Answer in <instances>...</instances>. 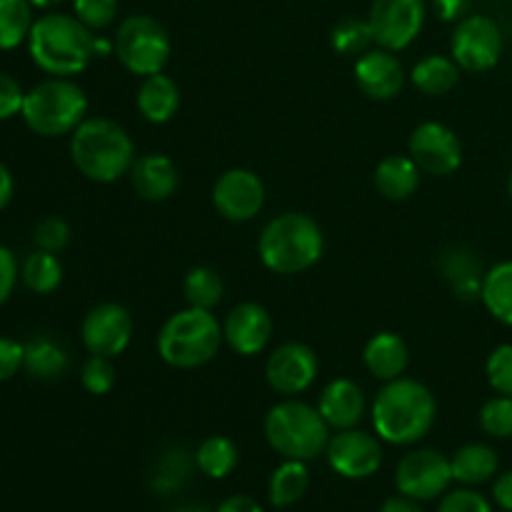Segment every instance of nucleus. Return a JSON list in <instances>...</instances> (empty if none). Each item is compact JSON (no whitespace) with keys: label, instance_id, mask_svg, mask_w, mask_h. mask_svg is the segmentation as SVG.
Returning <instances> with one entry per match:
<instances>
[{"label":"nucleus","instance_id":"9b49d317","mask_svg":"<svg viewBox=\"0 0 512 512\" xmlns=\"http://www.w3.org/2000/svg\"><path fill=\"white\" fill-rule=\"evenodd\" d=\"M450 483H453L450 458L430 448L410 450L408 455H403L398 470H395L398 493L408 495V498L418 500V503H428V500L445 495Z\"/></svg>","mask_w":512,"mask_h":512},{"label":"nucleus","instance_id":"7c9ffc66","mask_svg":"<svg viewBox=\"0 0 512 512\" xmlns=\"http://www.w3.org/2000/svg\"><path fill=\"white\" fill-rule=\"evenodd\" d=\"M223 293V278H220L218 270L208 268V265H195L183 280V295L190 308L213 310L223 300Z\"/></svg>","mask_w":512,"mask_h":512},{"label":"nucleus","instance_id":"f3484780","mask_svg":"<svg viewBox=\"0 0 512 512\" xmlns=\"http://www.w3.org/2000/svg\"><path fill=\"white\" fill-rule=\"evenodd\" d=\"M273 318L260 303H240L225 315L223 320V340L230 345V350L243 358L263 353L273 338Z\"/></svg>","mask_w":512,"mask_h":512},{"label":"nucleus","instance_id":"ddd939ff","mask_svg":"<svg viewBox=\"0 0 512 512\" xmlns=\"http://www.w3.org/2000/svg\"><path fill=\"white\" fill-rule=\"evenodd\" d=\"M133 315L120 303H100L88 310L80 325L83 345L90 355L118 358L133 340Z\"/></svg>","mask_w":512,"mask_h":512},{"label":"nucleus","instance_id":"3c124183","mask_svg":"<svg viewBox=\"0 0 512 512\" xmlns=\"http://www.w3.org/2000/svg\"><path fill=\"white\" fill-rule=\"evenodd\" d=\"M180 512H205V510H198V508H185V510H180Z\"/></svg>","mask_w":512,"mask_h":512},{"label":"nucleus","instance_id":"f257e3e1","mask_svg":"<svg viewBox=\"0 0 512 512\" xmlns=\"http://www.w3.org/2000/svg\"><path fill=\"white\" fill-rule=\"evenodd\" d=\"M373 428L383 443L415 445L433 430L438 403L433 390L413 378H398L383 385L370 408Z\"/></svg>","mask_w":512,"mask_h":512},{"label":"nucleus","instance_id":"39448f33","mask_svg":"<svg viewBox=\"0 0 512 512\" xmlns=\"http://www.w3.org/2000/svg\"><path fill=\"white\" fill-rule=\"evenodd\" d=\"M223 345V325L213 310L183 308L170 315L158 333V355L178 370L203 368Z\"/></svg>","mask_w":512,"mask_h":512},{"label":"nucleus","instance_id":"e433bc0d","mask_svg":"<svg viewBox=\"0 0 512 512\" xmlns=\"http://www.w3.org/2000/svg\"><path fill=\"white\" fill-rule=\"evenodd\" d=\"M73 15L90 30H105L118 18V0H73Z\"/></svg>","mask_w":512,"mask_h":512},{"label":"nucleus","instance_id":"bb28decb","mask_svg":"<svg viewBox=\"0 0 512 512\" xmlns=\"http://www.w3.org/2000/svg\"><path fill=\"white\" fill-rule=\"evenodd\" d=\"M310 488V470L303 460H283L268 480V500L273 508H290Z\"/></svg>","mask_w":512,"mask_h":512},{"label":"nucleus","instance_id":"a211bd4d","mask_svg":"<svg viewBox=\"0 0 512 512\" xmlns=\"http://www.w3.org/2000/svg\"><path fill=\"white\" fill-rule=\"evenodd\" d=\"M355 83L370 100H393L400 95L408 73L393 50L370 48L360 58H355Z\"/></svg>","mask_w":512,"mask_h":512},{"label":"nucleus","instance_id":"37998d69","mask_svg":"<svg viewBox=\"0 0 512 512\" xmlns=\"http://www.w3.org/2000/svg\"><path fill=\"white\" fill-rule=\"evenodd\" d=\"M493 500L500 510L512 512V470L498 475V480L493 483Z\"/></svg>","mask_w":512,"mask_h":512},{"label":"nucleus","instance_id":"09e8293b","mask_svg":"<svg viewBox=\"0 0 512 512\" xmlns=\"http://www.w3.org/2000/svg\"><path fill=\"white\" fill-rule=\"evenodd\" d=\"M33 3V8H53V5L63 3V0H30Z\"/></svg>","mask_w":512,"mask_h":512},{"label":"nucleus","instance_id":"423d86ee","mask_svg":"<svg viewBox=\"0 0 512 512\" xmlns=\"http://www.w3.org/2000/svg\"><path fill=\"white\" fill-rule=\"evenodd\" d=\"M265 440L285 460H308L325 453L330 440V425L318 408L303 400H280L265 415Z\"/></svg>","mask_w":512,"mask_h":512},{"label":"nucleus","instance_id":"f8f14e48","mask_svg":"<svg viewBox=\"0 0 512 512\" xmlns=\"http://www.w3.org/2000/svg\"><path fill=\"white\" fill-rule=\"evenodd\" d=\"M408 155L423 173L445 178L463 165V143L453 128L428 120L410 133Z\"/></svg>","mask_w":512,"mask_h":512},{"label":"nucleus","instance_id":"a19ab883","mask_svg":"<svg viewBox=\"0 0 512 512\" xmlns=\"http://www.w3.org/2000/svg\"><path fill=\"white\" fill-rule=\"evenodd\" d=\"M25 363V345L13 338L0 335V383H8L10 378L23 370Z\"/></svg>","mask_w":512,"mask_h":512},{"label":"nucleus","instance_id":"ea45409f","mask_svg":"<svg viewBox=\"0 0 512 512\" xmlns=\"http://www.w3.org/2000/svg\"><path fill=\"white\" fill-rule=\"evenodd\" d=\"M25 90L13 75L0 73V120H10L23 113Z\"/></svg>","mask_w":512,"mask_h":512},{"label":"nucleus","instance_id":"aec40b11","mask_svg":"<svg viewBox=\"0 0 512 512\" xmlns=\"http://www.w3.org/2000/svg\"><path fill=\"white\" fill-rule=\"evenodd\" d=\"M318 410L333 430L355 428L365 415L363 388L350 378L330 380L320 393Z\"/></svg>","mask_w":512,"mask_h":512},{"label":"nucleus","instance_id":"c9c22d12","mask_svg":"<svg viewBox=\"0 0 512 512\" xmlns=\"http://www.w3.org/2000/svg\"><path fill=\"white\" fill-rule=\"evenodd\" d=\"M485 375H488V383L495 393L512 398V343L498 345V348L488 355Z\"/></svg>","mask_w":512,"mask_h":512},{"label":"nucleus","instance_id":"4be33fe9","mask_svg":"<svg viewBox=\"0 0 512 512\" xmlns=\"http://www.w3.org/2000/svg\"><path fill=\"white\" fill-rule=\"evenodd\" d=\"M135 105H138L140 115L148 123L163 125L178 115L180 110V88L170 75L155 73L143 78L138 95H135Z\"/></svg>","mask_w":512,"mask_h":512},{"label":"nucleus","instance_id":"a18cd8bd","mask_svg":"<svg viewBox=\"0 0 512 512\" xmlns=\"http://www.w3.org/2000/svg\"><path fill=\"white\" fill-rule=\"evenodd\" d=\"M435 13L443 20H463L470 8V0H433Z\"/></svg>","mask_w":512,"mask_h":512},{"label":"nucleus","instance_id":"4468645a","mask_svg":"<svg viewBox=\"0 0 512 512\" xmlns=\"http://www.w3.org/2000/svg\"><path fill=\"white\" fill-rule=\"evenodd\" d=\"M325 458L333 473L348 480H365L375 475L383 465V445L378 435L363 430H338V435L328 440Z\"/></svg>","mask_w":512,"mask_h":512},{"label":"nucleus","instance_id":"c85d7f7f","mask_svg":"<svg viewBox=\"0 0 512 512\" xmlns=\"http://www.w3.org/2000/svg\"><path fill=\"white\" fill-rule=\"evenodd\" d=\"M240 450L225 435H210L195 450V465L210 480H223L238 468Z\"/></svg>","mask_w":512,"mask_h":512},{"label":"nucleus","instance_id":"c756f323","mask_svg":"<svg viewBox=\"0 0 512 512\" xmlns=\"http://www.w3.org/2000/svg\"><path fill=\"white\" fill-rule=\"evenodd\" d=\"M20 280L35 295H50L63 283V263L48 250H33L20 265Z\"/></svg>","mask_w":512,"mask_h":512},{"label":"nucleus","instance_id":"4c0bfd02","mask_svg":"<svg viewBox=\"0 0 512 512\" xmlns=\"http://www.w3.org/2000/svg\"><path fill=\"white\" fill-rule=\"evenodd\" d=\"M70 235H73V230H70V225L65 223L63 218H58V215H48V218L40 220L33 230L35 248L48 250V253L55 255L70 243Z\"/></svg>","mask_w":512,"mask_h":512},{"label":"nucleus","instance_id":"c03bdc74","mask_svg":"<svg viewBox=\"0 0 512 512\" xmlns=\"http://www.w3.org/2000/svg\"><path fill=\"white\" fill-rule=\"evenodd\" d=\"M215 512H263V505L250 495H230L218 505Z\"/></svg>","mask_w":512,"mask_h":512},{"label":"nucleus","instance_id":"473e14b6","mask_svg":"<svg viewBox=\"0 0 512 512\" xmlns=\"http://www.w3.org/2000/svg\"><path fill=\"white\" fill-rule=\"evenodd\" d=\"M373 43L375 35L368 18H345L330 33V45H333L335 53L345 55V58H360L373 48Z\"/></svg>","mask_w":512,"mask_h":512},{"label":"nucleus","instance_id":"6ab92c4d","mask_svg":"<svg viewBox=\"0 0 512 512\" xmlns=\"http://www.w3.org/2000/svg\"><path fill=\"white\" fill-rule=\"evenodd\" d=\"M128 175L135 193L143 200H150V203L170 200L180 188L178 165L173 163V158L163 153H145L135 158Z\"/></svg>","mask_w":512,"mask_h":512},{"label":"nucleus","instance_id":"8fccbe9b","mask_svg":"<svg viewBox=\"0 0 512 512\" xmlns=\"http://www.w3.org/2000/svg\"><path fill=\"white\" fill-rule=\"evenodd\" d=\"M508 195H510V200H512V170H510V178H508Z\"/></svg>","mask_w":512,"mask_h":512},{"label":"nucleus","instance_id":"7ed1b4c3","mask_svg":"<svg viewBox=\"0 0 512 512\" xmlns=\"http://www.w3.org/2000/svg\"><path fill=\"white\" fill-rule=\"evenodd\" d=\"M70 160L93 183H115L133 168V138L115 120L85 118L70 133Z\"/></svg>","mask_w":512,"mask_h":512},{"label":"nucleus","instance_id":"f03ea898","mask_svg":"<svg viewBox=\"0 0 512 512\" xmlns=\"http://www.w3.org/2000/svg\"><path fill=\"white\" fill-rule=\"evenodd\" d=\"M28 53L50 78H73L95 58V33L75 15L45 13L30 30Z\"/></svg>","mask_w":512,"mask_h":512},{"label":"nucleus","instance_id":"de8ad7c7","mask_svg":"<svg viewBox=\"0 0 512 512\" xmlns=\"http://www.w3.org/2000/svg\"><path fill=\"white\" fill-rule=\"evenodd\" d=\"M13 193H15L13 173H10L8 165L0 163V210L8 208V203L13 200Z\"/></svg>","mask_w":512,"mask_h":512},{"label":"nucleus","instance_id":"393cba45","mask_svg":"<svg viewBox=\"0 0 512 512\" xmlns=\"http://www.w3.org/2000/svg\"><path fill=\"white\" fill-rule=\"evenodd\" d=\"M408 78L423 95H445L458 85L460 65L450 55H425L413 65Z\"/></svg>","mask_w":512,"mask_h":512},{"label":"nucleus","instance_id":"58836bf2","mask_svg":"<svg viewBox=\"0 0 512 512\" xmlns=\"http://www.w3.org/2000/svg\"><path fill=\"white\" fill-rule=\"evenodd\" d=\"M438 512H493V505L485 495H480L473 488H458L450 490L443 500H440Z\"/></svg>","mask_w":512,"mask_h":512},{"label":"nucleus","instance_id":"dca6fc26","mask_svg":"<svg viewBox=\"0 0 512 512\" xmlns=\"http://www.w3.org/2000/svg\"><path fill=\"white\" fill-rule=\"evenodd\" d=\"M213 205L230 223H248L263 210L265 183L248 168H230L215 180Z\"/></svg>","mask_w":512,"mask_h":512},{"label":"nucleus","instance_id":"0eeeda50","mask_svg":"<svg viewBox=\"0 0 512 512\" xmlns=\"http://www.w3.org/2000/svg\"><path fill=\"white\" fill-rule=\"evenodd\" d=\"M88 115V95L75 80L48 78L25 93L23 123L40 138L70 135Z\"/></svg>","mask_w":512,"mask_h":512},{"label":"nucleus","instance_id":"cd10ccee","mask_svg":"<svg viewBox=\"0 0 512 512\" xmlns=\"http://www.w3.org/2000/svg\"><path fill=\"white\" fill-rule=\"evenodd\" d=\"M480 300H483L485 310L498 323L512 328V260H503V263L493 265L483 275Z\"/></svg>","mask_w":512,"mask_h":512},{"label":"nucleus","instance_id":"20e7f679","mask_svg":"<svg viewBox=\"0 0 512 512\" xmlns=\"http://www.w3.org/2000/svg\"><path fill=\"white\" fill-rule=\"evenodd\" d=\"M325 253L320 225L305 213H283L270 220L258 238L260 263L275 275H300Z\"/></svg>","mask_w":512,"mask_h":512},{"label":"nucleus","instance_id":"1a4fd4ad","mask_svg":"<svg viewBox=\"0 0 512 512\" xmlns=\"http://www.w3.org/2000/svg\"><path fill=\"white\" fill-rule=\"evenodd\" d=\"M503 48V30L488 15H465L450 35V58L468 73H485L495 68Z\"/></svg>","mask_w":512,"mask_h":512},{"label":"nucleus","instance_id":"9d476101","mask_svg":"<svg viewBox=\"0 0 512 512\" xmlns=\"http://www.w3.org/2000/svg\"><path fill=\"white\" fill-rule=\"evenodd\" d=\"M425 15V0H373L368 23L373 28L375 45L393 53L410 48L423 30Z\"/></svg>","mask_w":512,"mask_h":512},{"label":"nucleus","instance_id":"a878e982","mask_svg":"<svg viewBox=\"0 0 512 512\" xmlns=\"http://www.w3.org/2000/svg\"><path fill=\"white\" fill-rule=\"evenodd\" d=\"M70 368L68 350L53 338H33L25 343L23 370L35 380H58Z\"/></svg>","mask_w":512,"mask_h":512},{"label":"nucleus","instance_id":"5701e85b","mask_svg":"<svg viewBox=\"0 0 512 512\" xmlns=\"http://www.w3.org/2000/svg\"><path fill=\"white\" fill-rule=\"evenodd\" d=\"M423 170L410 155H385L375 168V188L388 200H408L420 188Z\"/></svg>","mask_w":512,"mask_h":512},{"label":"nucleus","instance_id":"6e6552de","mask_svg":"<svg viewBox=\"0 0 512 512\" xmlns=\"http://www.w3.org/2000/svg\"><path fill=\"white\" fill-rule=\"evenodd\" d=\"M113 43V55H118L120 65L128 73L140 75V78L163 73L170 53H173V43H170L165 25L153 15L143 13L128 15L125 20H120Z\"/></svg>","mask_w":512,"mask_h":512},{"label":"nucleus","instance_id":"2eb2a0df","mask_svg":"<svg viewBox=\"0 0 512 512\" xmlns=\"http://www.w3.org/2000/svg\"><path fill=\"white\" fill-rule=\"evenodd\" d=\"M318 370L320 363L315 350L310 345L298 343V340H290V343L278 345L268 355L265 380H268V385L275 393L293 398V395L305 393L315 383Z\"/></svg>","mask_w":512,"mask_h":512},{"label":"nucleus","instance_id":"b1692460","mask_svg":"<svg viewBox=\"0 0 512 512\" xmlns=\"http://www.w3.org/2000/svg\"><path fill=\"white\" fill-rule=\"evenodd\" d=\"M450 468H453L455 483L465 485V488H475V485L490 483L498 475L500 458L490 445L485 443H468L450 458Z\"/></svg>","mask_w":512,"mask_h":512},{"label":"nucleus","instance_id":"49530a36","mask_svg":"<svg viewBox=\"0 0 512 512\" xmlns=\"http://www.w3.org/2000/svg\"><path fill=\"white\" fill-rule=\"evenodd\" d=\"M380 512H423V508L418 505V500L408 498V495H393V498H388L383 503V508Z\"/></svg>","mask_w":512,"mask_h":512},{"label":"nucleus","instance_id":"f704fd0d","mask_svg":"<svg viewBox=\"0 0 512 512\" xmlns=\"http://www.w3.org/2000/svg\"><path fill=\"white\" fill-rule=\"evenodd\" d=\"M80 383L90 395H108L115 388V368L113 358L103 355H90L80 368Z\"/></svg>","mask_w":512,"mask_h":512},{"label":"nucleus","instance_id":"412c9836","mask_svg":"<svg viewBox=\"0 0 512 512\" xmlns=\"http://www.w3.org/2000/svg\"><path fill=\"white\" fill-rule=\"evenodd\" d=\"M363 363L375 380L390 383V380L403 378L405 370H408L410 348L398 333L383 330L365 343Z\"/></svg>","mask_w":512,"mask_h":512},{"label":"nucleus","instance_id":"79ce46f5","mask_svg":"<svg viewBox=\"0 0 512 512\" xmlns=\"http://www.w3.org/2000/svg\"><path fill=\"white\" fill-rule=\"evenodd\" d=\"M18 275V260H15V255L5 245H0V305L8 303V298L13 295Z\"/></svg>","mask_w":512,"mask_h":512},{"label":"nucleus","instance_id":"2f4dec72","mask_svg":"<svg viewBox=\"0 0 512 512\" xmlns=\"http://www.w3.org/2000/svg\"><path fill=\"white\" fill-rule=\"evenodd\" d=\"M30 0H0V50H13L28 40L33 30Z\"/></svg>","mask_w":512,"mask_h":512},{"label":"nucleus","instance_id":"72a5a7b5","mask_svg":"<svg viewBox=\"0 0 512 512\" xmlns=\"http://www.w3.org/2000/svg\"><path fill=\"white\" fill-rule=\"evenodd\" d=\"M480 428L490 438L508 440L512 438V398L508 395H495L480 408Z\"/></svg>","mask_w":512,"mask_h":512}]
</instances>
